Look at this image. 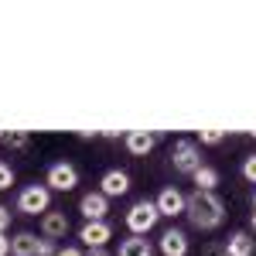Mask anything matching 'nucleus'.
<instances>
[{
	"mask_svg": "<svg viewBox=\"0 0 256 256\" xmlns=\"http://www.w3.org/2000/svg\"><path fill=\"white\" fill-rule=\"evenodd\" d=\"M188 222L202 229V232H212L226 222V198L218 192H195L188 195V208H184Z\"/></svg>",
	"mask_w": 256,
	"mask_h": 256,
	"instance_id": "obj_1",
	"label": "nucleus"
},
{
	"mask_svg": "<svg viewBox=\"0 0 256 256\" xmlns=\"http://www.w3.org/2000/svg\"><path fill=\"white\" fill-rule=\"evenodd\" d=\"M171 168H174L178 174H195L198 168H202V147H198V140L192 137H181L171 144Z\"/></svg>",
	"mask_w": 256,
	"mask_h": 256,
	"instance_id": "obj_2",
	"label": "nucleus"
},
{
	"mask_svg": "<svg viewBox=\"0 0 256 256\" xmlns=\"http://www.w3.org/2000/svg\"><path fill=\"white\" fill-rule=\"evenodd\" d=\"M18 212L24 216H44V212H52V188L48 184H24L18 192Z\"/></svg>",
	"mask_w": 256,
	"mask_h": 256,
	"instance_id": "obj_3",
	"label": "nucleus"
},
{
	"mask_svg": "<svg viewBox=\"0 0 256 256\" xmlns=\"http://www.w3.org/2000/svg\"><path fill=\"white\" fill-rule=\"evenodd\" d=\"M158 205L154 202H147V198H140L130 205V212H126V229H130V236H147L154 226H158Z\"/></svg>",
	"mask_w": 256,
	"mask_h": 256,
	"instance_id": "obj_4",
	"label": "nucleus"
},
{
	"mask_svg": "<svg viewBox=\"0 0 256 256\" xmlns=\"http://www.w3.org/2000/svg\"><path fill=\"white\" fill-rule=\"evenodd\" d=\"M44 184L52 192H72L79 184V168L72 160H52L48 164V174H44Z\"/></svg>",
	"mask_w": 256,
	"mask_h": 256,
	"instance_id": "obj_5",
	"label": "nucleus"
},
{
	"mask_svg": "<svg viewBox=\"0 0 256 256\" xmlns=\"http://www.w3.org/2000/svg\"><path fill=\"white\" fill-rule=\"evenodd\" d=\"M154 205H158V212L164 218H174V216H184V208H188V195H181L174 184H168V188H160V195L154 198Z\"/></svg>",
	"mask_w": 256,
	"mask_h": 256,
	"instance_id": "obj_6",
	"label": "nucleus"
},
{
	"mask_svg": "<svg viewBox=\"0 0 256 256\" xmlns=\"http://www.w3.org/2000/svg\"><path fill=\"white\" fill-rule=\"evenodd\" d=\"M79 212L86 222H106V212H110V198L102 192H86L79 198Z\"/></svg>",
	"mask_w": 256,
	"mask_h": 256,
	"instance_id": "obj_7",
	"label": "nucleus"
},
{
	"mask_svg": "<svg viewBox=\"0 0 256 256\" xmlns=\"http://www.w3.org/2000/svg\"><path fill=\"white\" fill-rule=\"evenodd\" d=\"M79 239H82L86 250H99V246H106L113 239V226L110 222H82Z\"/></svg>",
	"mask_w": 256,
	"mask_h": 256,
	"instance_id": "obj_8",
	"label": "nucleus"
},
{
	"mask_svg": "<svg viewBox=\"0 0 256 256\" xmlns=\"http://www.w3.org/2000/svg\"><path fill=\"white\" fill-rule=\"evenodd\" d=\"M160 134H147V130H130L126 137H123V147L134 154V158H147L154 147H158Z\"/></svg>",
	"mask_w": 256,
	"mask_h": 256,
	"instance_id": "obj_9",
	"label": "nucleus"
},
{
	"mask_svg": "<svg viewBox=\"0 0 256 256\" xmlns=\"http://www.w3.org/2000/svg\"><path fill=\"white\" fill-rule=\"evenodd\" d=\"M99 192H102L106 198L126 195V192H130V174H126V171H120V168H110L106 174L99 178Z\"/></svg>",
	"mask_w": 256,
	"mask_h": 256,
	"instance_id": "obj_10",
	"label": "nucleus"
},
{
	"mask_svg": "<svg viewBox=\"0 0 256 256\" xmlns=\"http://www.w3.org/2000/svg\"><path fill=\"white\" fill-rule=\"evenodd\" d=\"M192 242H188V232L184 229H164L160 232V253L164 256H188Z\"/></svg>",
	"mask_w": 256,
	"mask_h": 256,
	"instance_id": "obj_11",
	"label": "nucleus"
},
{
	"mask_svg": "<svg viewBox=\"0 0 256 256\" xmlns=\"http://www.w3.org/2000/svg\"><path fill=\"white\" fill-rule=\"evenodd\" d=\"M229 256H256V236L253 232H246V229H236L232 236L226 239V246H222Z\"/></svg>",
	"mask_w": 256,
	"mask_h": 256,
	"instance_id": "obj_12",
	"label": "nucleus"
},
{
	"mask_svg": "<svg viewBox=\"0 0 256 256\" xmlns=\"http://www.w3.org/2000/svg\"><path fill=\"white\" fill-rule=\"evenodd\" d=\"M41 236L44 239H65L68 236V216L65 212H44L41 216Z\"/></svg>",
	"mask_w": 256,
	"mask_h": 256,
	"instance_id": "obj_13",
	"label": "nucleus"
},
{
	"mask_svg": "<svg viewBox=\"0 0 256 256\" xmlns=\"http://www.w3.org/2000/svg\"><path fill=\"white\" fill-rule=\"evenodd\" d=\"M116 256H154V246H150V239H144V236H126L120 242Z\"/></svg>",
	"mask_w": 256,
	"mask_h": 256,
	"instance_id": "obj_14",
	"label": "nucleus"
},
{
	"mask_svg": "<svg viewBox=\"0 0 256 256\" xmlns=\"http://www.w3.org/2000/svg\"><path fill=\"white\" fill-rule=\"evenodd\" d=\"M38 242L41 239L34 232H18L10 239V256H38Z\"/></svg>",
	"mask_w": 256,
	"mask_h": 256,
	"instance_id": "obj_15",
	"label": "nucleus"
},
{
	"mask_svg": "<svg viewBox=\"0 0 256 256\" xmlns=\"http://www.w3.org/2000/svg\"><path fill=\"white\" fill-rule=\"evenodd\" d=\"M192 178H195V184H198L195 192H216V184H218V171L212 164H202Z\"/></svg>",
	"mask_w": 256,
	"mask_h": 256,
	"instance_id": "obj_16",
	"label": "nucleus"
},
{
	"mask_svg": "<svg viewBox=\"0 0 256 256\" xmlns=\"http://www.w3.org/2000/svg\"><path fill=\"white\" fill-rule=\"evenodd\" d=\"M4 147H10V150H28V147H31V134H24V130L4 134Z\"/></svg>",
	"mask_w": 256,
	"mask_h": 256,
	"instance_id": "obj_17",
	"label": "nucleus"
},
{
	"mask_svg": "<svg viewBox=\"0 0 256 256\" xmlns=\"http://www.w3.org/2000/svg\"><path fill=\"white\" fill-rule=\"evenodd\" d=\"M226 140V130H202L198 134V147H216Z\"/></svg>",
	"mask_w": 256,
	"mask_h": 256,
	"instance_id": "obj_18",
	"label": "nucleus"
},
{
	"mask_svg": "<svg viewBox=\"0 0 256 256\" xmlns=\"http://www.w3.org/2000/svg\"><path fill=\"white\" fill-rule=\"evenodd\" d=\"M10 184H14V168L7 160H0V192H7Z\"/></svg>",
	"mask_w": 256,
	"mask_h": 256,
	"instance_id": "obj_19",
	"label": "nucleus"
},
{
	"mask_svg": "<svg viewBox=\"0 0 256 256\" xmlns=\"http://www.w3.org/2000/svg\"><path fill=\"white\" fill-rule=\"evenodd\" d=\"M242 178H246L250 184H256V154H250V158L242 160Z\"/></svg>",
	"mask_w": 256,
	"mask_h": 256,
	"instance_id": "obj_20",
	"label": "nucleus"
},
{
	"mask_svg": "<svg viewBox=\"0 0 256 256\" xmlns=\"http://www.w3.org/2000/svg\"><path fill=\"white\" fill-rule=\"evenodd\" d=\"M38 256H58V242H55V239H44V236H41V242H38Z\"/></svg>",
	"mask_w": 256,
	"mask_h": 256,
	"instance_id": "obj_21",
	"label": "nucleus"
},
{
	"mask_svg": "<svg viewBox=\"0 0 256 256\" xmlns=\"http://www.w3.org/2000/svg\"><path fill=\"white\" fill-rule=\"evenodd\" d=\"M7 229H10V208L0 205V232H7Z\"/></svg>",
	"mask_w": 256,
	"mask_h": 256,
	"instance_id": "obj_22",
	"label": "nucleus"
},
{
	"mask_svg": "<svg viewBox=\"0 0 256 256\" xmlns=\"http://www.w3.org/2000/svg\"><path fill=\"white\" fill-rule=\"evenodd\" d=\"M0 256H10V236L0 232Z\"/></svg>",
	"mask_w": 256,
	"mask_h": 256,
	"instance_id": "obj_23",
	"label": "nucleus"
},
{
	"mask_svg": "<svg viewBox=\"0 0 256 256\" xmlns=\"http://www.w3.org/2000/svg\"><path fill=\"white\" fill-rule=\"evenodd\" d=\"M58 256H86L79 250V246H65V250H58Z\"/></svg>",
	"mask_w": 256,
	"mask_h": 256,
	"instance_id": "obj_24",
	"label": "nucleus"
},
{
	"mask_svg": "<svg viewBox=\"0 0 256 256\" xmlns=\"http://www.w3.org/2000/svg\"><path fill=\"white\" fill-rule=\"evenodd\" d=\"M86 256H110V250H106V246H99V250H86Z\"/></svg>",
	"mask_w": 256,
	"mask_h": 256,
	"instance_id": "obj_25",
	"label": "nucleus"
},
{
	"mask_svg": "<svg viewBox=\"0 0 256 256\" xmlns=\"http://www.w3.org/2000/svg\"><path fill=\"white\" fill-rule=\"evenodd\" d=\"M212 256H229V253H226L222 246H212Z\"/></svg>",
	"mask_w": 256,
	"mask_h": 256,
	"instance_id": "obj_26",
	"label": "nucleus"
},
{
	"mask_svg": "<svg viewBox=\"0 0 256 256\" xmlns=\"http://www.w3.org/2000/svg\"><path fill=\"white\" fill-rule=\"evenodd\" d=\"M250 229H253V236H256V212L250 216Z\"/></svg>",
	"mask_w": 256,
	"mask_h": 256,
	"instance_id": "obj_27",
	"label": "nucleus"
},
{
	"mask_svg": "<svg viewBox=\"0 0 256 256\" xmlns=\"http://www.w3.org/2000/svg\"><path fill=\"white\" fill-rule=\"evenodd\" d=\"M253 212H256V192H253Z\"/></svg>",
	"mask_w": 256,
	"mask_h": 256,
	"instance_id": "obj_28",
	"label": "nucleus"
},
{
	"mask_svg": "<svg viewBox=\"0 0 256 256\" xmlns=\"http://www.w3.org/2000/svg\"><path fill=\"white\" fill-rule=\"evenodd\" d=\"M0 144H4V130H0Z\"/></svg>",
	"mask_w": 256,
	"mask_h": 256,
	"instance_id": "obj_29",
	"label": "nucleus"
}]
</instances>
